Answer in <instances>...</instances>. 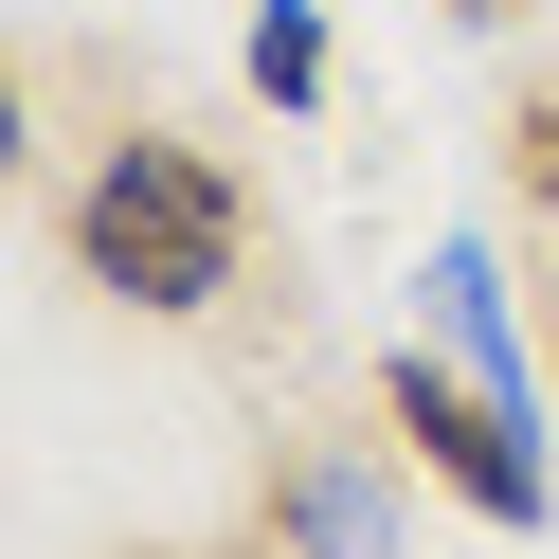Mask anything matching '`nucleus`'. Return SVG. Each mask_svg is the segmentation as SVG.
Returning a JSON list of instances; mask_svg holds the SVG:
<instances>
[{
  "mask_svg": "<svg viewBox=\"0 0 559 559\" xmlns=\"http://www.w3.org/2000/svg\"><path fill=\"white\" fill-rule=\"evenodd\" d=\"M235 253H253V199H235L217 145H181V127H109L73 181V271L109 307H145V325H199V307L235 289Z\"/></svg>",
  "mask_w": 559,
  "mask_h": 559,
  "instance_id": "nucleus-1",
  "label": "nucleus"
},
{
  "mask_svg": "<svg viewBox=\"0 0 559 559\" xmlns=\"http://www.w3.org/2000/svg\"><path fill=\"white\" fill-rule=\"evenodd\" d=\"M379 433H397V451H415V469H433L469 523H506V542L559 506V451H542V415H523V397H487L451 343H397V361H379Z\"/></svg>",
  "mask_w": 559,
  "mask_h": 559,
  "instance_id": "nucleus-2",
  "label": "nucleus"
},
{
  "mask_svg": "<svg viewBox=\"0 0 559 559\" xmlns=\"http://www.w3.org/2000/svg\"><path fill=\"white\" fill-rule=\"evenodd\" d=\"M415 343H451L487 397L542 415V361H523V307H506V253H487V235H433V271H415Z\"/></svg>",
  "mask_w": 559,
  "mask_h": 559,
  "instance_id": "nucleus-3",
  "label": "nucleus"
},
{
  "mask_svg": "<svg viewBox=\"0 0 559 559\" xmlns=\"http://www.w3.org/2000/svg\"><path fill=\"white\" fill-rule=\"evenodd\" d=\"M271 523H289L307 559H397V523H379V469H307V487H271Z\"/></svg>",
  "mask_w": 559,
  "mask_h": 559,
  "instance_id": "nucleus-4",
  "label": "nucleus"
},
{
  "mask_svg": "<svg viewBox=\"0 0 559 559\" xmlns=\"http://www.w3.org/2000/svg\"><path fill=\"white\" fill-rule=\"evenodd\" d=\"M235 73H253L271 109H325V0H253V37H235Z\"/></svg>",
  "mask_w": 559,
  "mask_h": 559,
  "instance_id": "nucleus-5",
  "label": "nucleus"
},
{
  "mask_svg": "<svg viewBox=\"0 0 559 559\" xmlns=\"http://www.w3.org/2000/svg\"><path fill=\"white\" fill-rule=\"evenodd\" d=\"M0 181H19V73H0Z\"/></svg>",
  "mask_w": 559,
  "mask_h": 559,
  "instance_id": "nucleus-6",
  "label": "nucleus"
},
{
  "mask_svg": "<svg viewBox=\"0 0 559 559\" xmlns=\"http://www.w3.org/2000/svg\"><path fill=\"white\" fill-rule=\"evenodd\" d=\"M451 19H523V0H451Z\"/></svg>",
  "mask_w": 559,
  "mask_h": 559,
  "instance_id": "nucleus-7",
  "label": "nucleus"
}]
</instances>
